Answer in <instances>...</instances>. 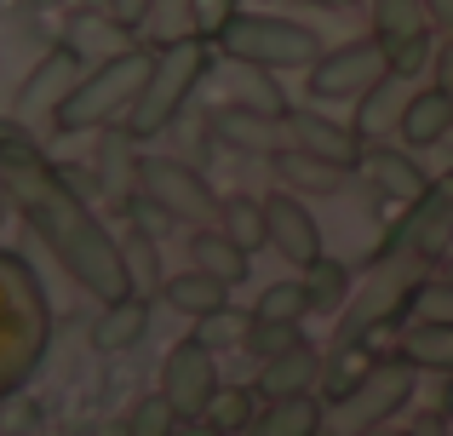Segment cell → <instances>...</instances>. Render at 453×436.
<instances>
[{
    "label": "cell",
    "mask_w": 453,
    "mask_h": 436,
    "mask_svg": "<svg viewBox=\"0 0 453 436\" xmlns=\"http://www.w3.org/2000/svg\"><path fill=\"white\" fill-rule=\"evenodd\" d=\"M138 195L155 202L161 213H173L184 230L196 224H219V202L224 195L207 184V172L184 156H138Z\"/></svg>",
    "instance_id": "obj_9"
},
{
    "label": "cell",
    "mask_w": 453,
    "mask_h": 436,
    "mask_svg": "<svg viewBox=\"0 0 453 436\" xmlns=\"http://www.w3.org/2000/svg\"><path fill=\"white\" fill-rule=\"evenodd\" d=\"M396 350L419 373H448V379H453V322H436V316H408V322L396 327Z\"/></svg>",
    "instance_id": "obj_22"
},
{
    "label": "cell",
    "mask_w": 453,
    "mask_h": 436,
    "mask_svg": "<svg viewBox=\"0 0 453 436\" xmlns=\"http://www.w3.org/2000/svg\"><path fill=\"white\" fill-rule=\"evenodd\" d=\"M178 436H224V431H212L207 419H184V425H178Z\"/></svg>",
    "instance_id": "obj_40"
},
{
    "label": "cell",
    "mask_w": 453,
    "mask_h": 436,
    "mask_svg": "<svg viewBox=\"0 0 453 436\" xmlns=\"http://www.w3.org/2000/svg\"><path fill=\"white\" fill-rule=\"evenodd\" d=\"M144 333H150V299H144V293H121V299L98 304V316H92V327H87L92 350H104V356L133 350Z\"/></svg>",
    "instance_id": "obj_18"
},
{
    "label": "cell",
    "mask_w": 453,
    "mask_h": 436,
    "mask_svg": "<svg viewBox=\"0 0 453 436\" xmlns=\"http://www.w3.org/2000/svg\"><path fill=\"white\" fill-rule=\"evenodd\" d=\"M304 6H321V11H344V6H356V0H304Z\"/></svg>",
    "instance_id": "obj_42"
},
{
    "label": "cell",
    "mask_w": 453,
    "mask_h": 436,
    "mask_svg": "<svg viewBox=\"0 0 453 436\" xmlns=\"http://www.w3.org/2000/svg\"><path fill=\"white\" fill-rule=\"evenodd\" d=\"M212 52L224 64H247V69H270V75H288V69H310L327 41H321L316 23H299L288 11H235L230 23L219 29Z\"/></svg>",
    "instance_id": "obj_5"
},
{
    "label": "cell",
    "mask_w": 453,
    "mask_h": 436,
    "mask_svg": "<svg viewBox=\"0 0 453 436\" xmlns=\"http://www.w3.org/2000/svg\"><path fill=\"white\" fill-rule=\"evenodd\" d=\"M212 64H219L212 41H196V34L155 46V69H150L144 92H138V103L127 110L121 133L133 138V144H150V138L173 133L178 115L189 110V98H196V92L212 80Z\"/></svg>",
    "instance_id": "obj_3"
},
{
    "label": "cell",
    "mask_w": 453,
    "mask_h": 436,
    "mask_svg": "<svg viewBox=\"0 0 453 436\" xmlns=\"http://www.w3.org/2000/svg\"><path fill=\"white\" fill-rule=\"evenodd\" d=\"M413 92H419V80H408V75H385L379 87H367L362 98H356V115H350L356 133H362V138H396Z\"/></svg>",
    "instance_id": "obj_20"
},
{
    "label": "cell",
    "mask_w": 453,
    "mask_h": 436,
    "mask_svg": "<svg viewBox=\"0 0 453 436\" xmlns=\"http://www.w3.org/2000/svg\"><path fill=\"white\" fill-rule=\"evenodd\" d=\"M121 253H127L133 293H144V299H161V281L173 276V270H161V235L144 230V224H133V230L121 235Z\"/></svg>",
    "instance_id": "obj_27"
},
{
    "label": "cell",
    "mask_w": 453,
    "mask_h": 436,
    "mask_svg": "<svg viewBox=\"0 0 453 436\" xmlns=\"http://www.w3.org/2000/svg\"><path fill=\"white\" fill-rule=\"evenodd\" d=\"M385 52H390V75H408V80H419L431 64H442V57H436V29L402 34V41H385Z\"/></svg>",
    "instance_id": "obj_33"
},
{
    "label": "cell",
    "mask_w": 453,
    "mask_h": 436,
    "mask_svg": "<svg viewBox=\"0 0 453 436\" xmlns=\"http://www.w3.org/2000/svg\"><path fill=\"white\" fill-rule=\"evenodd\" d=\"M367 436H419V431H408V425H373Z\"/></svg>",
    "instance_id": "obj_41"
},
{
    "label": "cell",
    "mask_w": 453,
    "mask_h": 436,
    "mask_svg": "<svg viewBox=\"0 0 453 436\" xmlns=\"http://www.w3.org/2000/svg\"><path fill=\"white\" fill-rule=\"evenodd\" d=\"M321 368H327V345L299 339V345H288V350L258 362L253 391L265 396V402H281V396H321Z\"/></svg>",
    "instance_id": "obj_16"
},
{
    "label": "cell",
    "mask_w": 453,
    "mask_h": 436,
    "mask_svg": "<svg viewBox=\"0 0 453 436\" xmlns=\"http://www.w3.org/2000/svg\"><path fill=\"white\" fill-rule=\"evenodd\" d=\"M385 75H390V52H385V41L367 29V34H356V41L327 46V52L304 69V98L321 103V110H327V103H356Z\"/></svg>",
    "instance_id": "obj_7"
},
{
    "label": "cell",
    "mask_w": 453,
    "mask_h": 436,
    "mask_svg": "<svg viewBox=\"0 0 453 436\" xmlns=\"http://www.w3.org/2000/svg\"><path fill=\"white\" fill-rule=\"evenodd\" d=\"M184 253H189V264H196V270L230 281V287H242V281L253 276V253H247V247H235L219 224H196V230L184 235Z\"/></svg>",
    "instance_id": "obj_21"
},
{
    "label": "cell",
    "mask_w": 453,
    "mask_h": 436,
    "mask_svg": "<svg viewBox=\"0 0 453 436\" xmlns=\"http://www.w3.org/2000/svg\"><path fill=\"white\" fill-rule=\"evenodd\" d=\"M155 391H166V396H173V408H178L184 419H201V414L212 408V396L224 391L219 350H212L201 333L178 339V345L161 356V385H155Z\"/></svg>",
    "instance_id": "obj_12"
},
{
    "label": "cell",
    "mask_w": 453,
    "mask_h": 436,
    "mask_svg": "<svg viewBox=\"0 0 453 436\" xmlns=\"http://www.w3.org/2000/svg\"><path fill=\"white\" fill-rule=\"evenodd\" d=\"M299 339H304V322H258V316H253V322H247V356H253V362H265V356H276V350H288V345H299Z\"/></svg>",
    "instance_id": "obj_34"
},
{
    "label": "cell",
    "mask_w": 453,
    "mask_h": 436,
    "mask_svg": "<svg viewBox=\"0 0 453 436\" xmlns=\"http://www.w3.org/2000/svg\"><path fill=\"white\" fill-rule=\"evenodd\" d=\"M367 18H373L379 41H402V34H425L431 29L425 0H367Z\"/></svg>",
    "instance_id": "obj_29"
},
{
    "label": "cell",
    "mask_w": 453,
    "mask_h": 436,
    "mask_svg": "<svg viewBox=\"0 0 453 436\" xmlns=\"http://www.w3.org/2000/svg\"><path fill=\"white\" fill-rule=\"evenodd\" d=\"M299 281H304L310 310H316V316H339L344 304H350V293H356V270L344 264V258H333V253H321L316 264H304Z\"/></svg>",
    "instance_id": "obj_25"
},
{
    "label": "cell",
    "mask_w": 453,
    "mask_h": 436,
    "mask_svg": "<svg viewBox=\"0 0 453 436\" xmlns=\"http://www.w3.org/2000/svg\"><path fill=\"white\" fill-rule=\"evenodd\" d=\"M253 316L258 322H310V293H304V281L293 276V281H270L265 293L253 299Z\"/></svg>",
    "instance_id": "obj_31"
},
{
    "label": "cell",
    "mask_w": 453,
    "mask_h": 436,
    "mask_svg": "<svg viewBox=\"0 0 453 436\" xmlns=\"http://www.w3.org/2000/svg\"><path fill=\"white\" fill-rule=\"evenodd\" d=\"M413 316H436V322H453V276H425V287L413 293Z\"/></svg>",
    "instance_id": "obj_37"
},
{
    "label": "cell",
    "mask_w": 453,
    "mask_h": 436,
    "mask_svg": "<svg viewBox=\"0 0 453 436\" xmlns=\"http://www.w3.org/2000/svg\"><path fill=\"white\" fill-rule=\"evenodd\" d=\"M178 425H184V414L173 408L166 391H150L127 408V436H178Z\"/></svg>",
    "instance_id": "obj_32"
},
{
    "label": "cell",
    "mask_w": 453,
    "mask_h": 436,
    "mask_svg": "<svg viewBox=\"0 0 453 436\" xmlns=\"http://www.w3.org/2000/svg\"><path fill=\"white\" fill-rule=\"evenodd\" d=\"M265 218H270V247H276V258H288L293 270L316 264V258L327 253V241H321V218L310 213L304 195L270 190L265 195Z\"/></svg>",
    "instance_id": "obj_15"
},
{
    "label": "cell",
    "mask_w": 453,
    "mask_h": 436,
    "mask_svg": "<svg viewBox=\"0 0 453 436\" xmlns=\"http://www.w3.org/2000/svg\"><path fill=\"white\" fill-rule=\"evenodd\" d=\"M247 322H253V310H235V304H230V310H219V316H207V322H196V333L207 339L212 350H224V345L242 350V345H247Z\"/></svg>",
    "instance_id": "obj_35"
},
{
    "label": "cell",
    "mask_w": 453,
    "mask_h": 436,
    "mask_svg": "<svg viewBox=\"0 0 453 436\" xmlns=\"http://www.w3.org/2000/svg\"><path fill=\"white\" fill-rule=\"evenodd\" d=\"M258 408H265V396H258L253 385H224L201 419H207L212 431H224V436H247V425L258 419Z\"/></svg>",
    "instance_id": "obj_28"
},
{
    "label": "cell",
    "mask_w": 453,
    "mask_h": 436,
    "mask_svg": "<svg viewBox=\"0 0 453 436\" xmlns=\"http://www.w3.org/2000/svg\"><path fill=\"white\" fill-rule=\"evenodd\" d=\"M87 57H81V46L75 41H58L52 52L41 57V64L23 75V87H18V98H12V126H52L58 121V110H64V98L81 87V75H87Z\"/></svg>",
    "instance_id": "obj_10"
},
{
    "label": "cell",
    "mask_w": 453,
    "mask_h": 436,
    "mask_svg": "<svg viewBox=\"0 0 453 436\" xmlns=\"http://www.w3.org/2000/svg\"><path fill=\"white\" fill-rule=\"evenodd\" d=\"M442 87L453 92V46H448V52H442Z\"/></svg>",
    "instance_id": "obj_43"
},
{
    "label": "cell",
    "mask_w": 453,
    "mask_h": 436,
    "mask_svg": "<svg viewBox=\"0 0 453 436\" xmlns=\"http://www.w3.org/2000/svg\"><path fill=\"white\" fill-rule=\"evenodd\" d=\"M442 276H453V253H448V258H442Z\"/></svg>",
    "instance_id": "obj_44"
},
{
    "label": "cell",
    "mask_w": 453,
    "mask_h": 436,
    "mask_svg": "<svg viewBox=\"0 0 453 436\" xmlns=\"http://www.w3.org/2000/svg\"><path fill=\"white\" fill-rule=\"evenodd\" d=\"M201 126H207V144L230 149V156H253V161H276L281 149H288V115L276 110H253V103H207V115H201Z\"/></svg>",
    "instance_id": "obj_11"
},
{
    "label": "cell",
    "mask_w": 453,
    "mask_h": 436,
    "mask_svg": "<svg viewBox=\"0 0 453 436\" xmlns=\"http://www.w3.org/2000/svg\"><path fill=\"white\" fill-rule=\"evenodd\" d=\"M425 18H431L436 34H442V29L453 34V0H425Z\"/></svg>",
    "instance_id": "obj_39"
},
{
    "label": "cell",
    "mask_w": 453,
    "mask_h": 436,
    "mask_svg": "<svg viewBox=\"0 0 453 436\" xmlns=\"http://www.w3.org/2000/svg\"><path fill=\"white\" fill-rule=\"evenodd\" d=\"M327 431V402L321 396H281L265 402L258 419L247 425V436H321Z\"/></svg>",
    "instance_id": "obj_24"
},
{
    "label": "cell",
    "mask_w": 453,
    "mask_h": 436,
    "mask_svg": "<svg viewBox=\"0 0 453 436\" xmlns=\"http://www.w3.org/2000/svg\"><path fill=\"white\" fill-rule=\"evenodd\" d=\"M0 195L6 207L41 235V247L58 258L69 281L81 293H92L98 304L133 293V276H127V253L121 235L98 218V207L69 184V172L46 156L35 138H23L18 126L0 133Z\"/></svg>",
    "instance_id": "obj_1"
},
{
    "label": "cell",
    "mask_w": 453,
    "mask_h": 436,
    "mask_svg": "<svg viewBox=\"0 0 453 436\" xmlns=\"http://www.w3.org/2000/svg\"><path fill=\"white\" fill-rule=\"evenodd\" d=\"M235 69V87L224 92L230 103H253V110H276L288 115V92H281V75H270V69H247V64H230Z\"/></svg>",
    "instance_id": "obj_30"
},
{
    "label": "cell",
    "mask_w": 453,
    "mask_h": 436,
    "mask_svg": "<svg viewBox=\"0 0 453 436\" xmlns=\"http://www.w3.org/2000/svg\"><path fill=\"white\" fill-rule=\"evenodd\" d=\"M356 179H362L379 202H390V207H413L425 190H431V172H425L419 149L396 144V138H367Z\"/></svg>",
    "instance_id": "obj_13"
},
{
    "label": "cell",
    "mask_w": 453,
    "mask_h": 436,
    "mask_svg": "<svg viewBox=\"0 0 453 436\" xmlns=\"http://www.w3.org/2000/svg\"><path fill=\"white\" fill-rule=\"evenodd\" d=\"M270 167H276V179H281V190H293V195H339L344 184L356 179V172H344V167H333V161H316V156H304V149H281L276 161H270Z\"/></svg>",
    "instance_id": "obj_23"
},
{
    "label": "cell",
    "mask_w": 453,
    "mask_h": 436,
    "mask_svg": "<svg viewBox=\"0 0 453 436\" xmlns=\"http://www.w3.org/2000/svg\"><path fill=\"white\" fill-rule=\"evenodd\" d=\"M379 253L419 258V264H442L453 253V172L431 179V190L413 207H396L390 230L379 235Z\"/></svg>",
    "instance_id": "obj_8"
},
{
    "label": "cell",
    "mask_w": 453,
    "mask_h": 436,
    "mask_svg": "<svg viewBox=\"0 0 453 436\" xmlns=\"http://www.w3.org/2000/svg\"><path fill=\"white\" fill-rule=\"evenodd\" d=\"M453 138V92L436 80V87H419L413 92V103H408V115H402V126H396V144H408V149H436V144H448Z\"/></svg>",
    "instance_id": "obj_19"
},
{
    "label": "cell",
    "mask_w": 453,
    "mask_h": 436,
    "mask_svg": "<svg viewBox=\"0 0 453 436\" xmlns=\"http://www.w3.org/2000/svg\"><path fill=\"white\" fill-rule=\"evenodd\" d=\"M150 11H155V0H104V18H110V29L115 34H144L150 29Z\"/></svg>",
    "instance_id": "obj_38"
},
{
    "label": "cell",
    "mask_w": 453,
    "mask_h": 436,
    "mask_svg": "<svg viewBox=\"0 0 453 436\" xmlns=\"http://www.w3.org/2000/svg\"><path fill=\"white\" fill-rule=\"evenodd\" d=\"M150 69H155V46L150 41L115 46V52L98 57V64L81 75V87L64 98L52 133L58 138H87V133H110V126H121L127 110L138 103V92H144Z\"/></svg>",
    "instance_id": "obj_2"
},
{
    "label": "cell",
    "mask_w": 453,
    "mask_h": 436,
    "mask_svg": "<svg viewBox=\"0 0 453 436\" xmlns=\"http://www.w3.org/2000/svg\"><path fill=\"white\" fill-rule=\"evenodd\" d=\"M242 11V0H189V34L196 41H219V29Z\"/></svg>",
    "instance_id": "obj_36"
},
{
    "label": "cell",
    "mask_w": 453,
    "mask_h": 436,
    "mask_svg": "<svg viewBox=\"0 0 453 436\" xmlns=\"http://www.w3.org/2000/svg\"><path fill=\"white\" fill-rule=\"evenodd\" d=\"M230 281H219V276H207V270H196V264H184V270H173V276L161 281V304L173 316H184V322H207V316H219V310H230Z\"/></svg>",
    "instance_id": "obj_17"
},
{
    "label": "cell",
    "mask_w": 453,
    "mask_h": 436,
    "mask_svg": "<svg viewBox=\"0 0 453 436\" xmlns=\"http://www.w3.org/2000/svg\"><path fill=\"white\" fill-rule=\"evenodd\" d=\"M425 276H431V264H419V258L373 253L350 293V304L333 316V345H362L373 333H396L413 316V293L425 287Z\"/></svg>",
    "instance_id": "obj_4"
},
{
    "label": "cell",
    "mask_w": 453,
    "mask_h": 436,
    "mask_svg": "<svg viewBox=\"0 0 453 436\" xmlns=\"http://www.w3.org/2000/svg\"><path fill=\"white\" fill-rule=\"evenodd\" d=\"M413 391H419V368H413L402 350L373 356V368L344 396L327 402V436H367L373 425H390V419L413 402Z\"/></svg>",
    "instance_id": "obj_6"
},
{
    "label": "cell",
    "mask_w": 453,
    "mask_h": 436,
    "mask_svg": "<svg viewBox=\"0 0 453 436\" xmlns=\"http://www.w3.org/2000/svg\"><path fill=\"white\" fill-rule=\"evenodd\" d=\"M321 436H327V431H321Z\"/></svg>",
    "instance_id": "obj_45"
},
{
    "label": "cell",
    "mask_w": 453,
    "mask_h": 436,
    "mask_svg": "<svg viewBox=\"0 0 453 436\" xmlns=\"http://www.w3.org/2000/svg\"><path fill=\"white\" fill-rule=\"evenodd\" d=\"M288 144L304 149V156H316V161H333V167L356 172L367 138L356 133V121H339V115H327L321 103H288Z\"/></svg>",
    "instance_id": "obj_14"
},
{
    "label": "cell",
    "mask_w": 453,
    "mask_h": 436,
    "mask_svg": "<svg viewBox=\"0 0 453 436\" xmlns=\"http://www.w3.org/2000/svg\"><path fill=\"white\" fill-rule=\"evenodd\" d=\"M219 230L230 235L235 247H247V253H265V247H270V218H265V195H247V190L224 195V202H219Z\"/></svg>",
    "instance_id": "obj_26"
}]
</instances>
